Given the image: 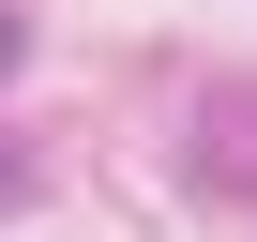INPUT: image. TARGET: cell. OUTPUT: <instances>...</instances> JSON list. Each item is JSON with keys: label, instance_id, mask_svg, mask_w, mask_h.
Segmentation results:
<instances>
[{"label": "cell", "instance_id": "6da1fadb", "mask_svg": "<svg viewBox=\"0 0 257 242\" xmlns=\"http://www.w3.org/2000/svg\"><path fill=\"white\" fill-rule=\"evenodd\" d=\"M212 121H227V137H212V182H257V91H227Z\"/></svg>", "mask_w": 257, "mask_h": 242}, {"label": "cell", "instance_id": "7a4b0ae2", "mask_svg": "<svg viewBox=\"0 0 257 242\" xmlns=\"http://www.w3.org/2000/svg\"><path fill=\"white\" fill-rule=\"evenodd\" d=\"M16 46H31V16H16V0H0V76H16Z\"/></svg>", "mask_w": 257, "mask_h": 242}]
</instances>
